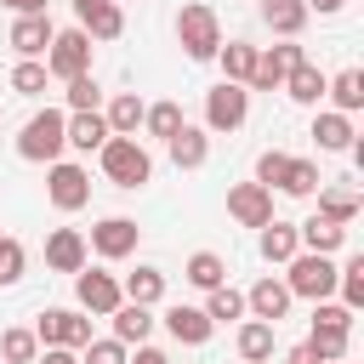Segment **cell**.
I'll return each mask as SVG.
<instances>
[{
    "mask_svg": "<svg viewBox=\"0 0 364 364\" xmlns=\"http://www.w3.org/2000/svg\"><path fill=\"white\" fill-rule=\"evenodd\" d=\"M108 136H114V131H108V119H102V114H68V142H74V148H85V154H91V148H102Z\"/></svg>",
    "mask_w": 364,
    "mask_h": 364,
    "instance_id": "cell-31",
    "label": "cell"
},
{
    "mask_svg": "<svg viewBox=\"0 0 364 364\" xmlns=\"http://www.w3.org/2000/svg\"><path fill=\"white\" fill-rule=\"evenodd\" d=\"M284 165H290V154H279V148H267V154L256 159V182H262V188L273 193V188L284 182Z\"/></svg>",
    "mask_w": 364,
    "mask_h": 364,
    "instance_id": "cell-40",
    "label": "cell"
},
{
    "mask_svg": "<svg viewBox=\"0 0 364 364\" xmlns=\"http://www.w3.org/2000/svg\"><path fill=\"white\" fill-rule=\"evenodd\" d=\"M142 125H148V136H165V142H171V136L182 131V108H176V102H154V108L142 114Z\"/></svg>",
    "mask_w": 364,
    "mask_h": 364,
    "instance_id": "cell-37",
    "label": "cell"
},
{
    "mask_svg": "<svg viewBox=\"0 0 364 364\" xmlns=\"http://www.w3.org/2000/svg\"><path fill=\"white\" fill-rule=\"evenodd\" d=\"M228 216L239 228H267L273 222V193L262 182H239V188H228Z\"/></svg>",
    "mask_w": 364,
    "mask_h": 364,
    "instance_id": "cell-8",
    "label": "cell"
},
{
    "mask_svg": "<svg viewBox=\"0 0 364 364\" xmlns=\"http://www.w3.org/2000/svg\"><path fill=\"white\" fill-rule=\"evenodd\" d=\"M318 182H324V176H318V165H313V159H290L279 188H284L290 199H307V193H318Z\"/></svg>",
    "mask_w": 364,
    "mask_h": 364,
    "instance_id": "cell-33",
    "label": "cell"
},
{
    "mask_svg": "<svg viewBox=\"0 0 364 364\" xmlns=\"http://www.w3.org/2000/svg\"><path fill=\"white\" fill-rule=\"evenodd\" d=\"M136 239H142V228H136L131 216H102V222L91 228V245H85V250H97V256L119 262V256H131V250H136Z\"/></svg>",
    "mask_w": 364,
    "mask_h": 364,
    "instance_id": "cell-9",
    "label": "cell"
},
{
    "mask_svg": "<svg viewBox=\"0 0 364 364\" xmlns=\"http://www.w3.org/2000/svg\"><path fill=\"white\" fill-rule=\"evenodd\" d=\"M313 136H318L324 154H347V148H353V119H347V114H318V119H313Z\"/></svg>",
    "mask_w": 364,
    "mask_h": 364,
    "instance_id": "cell-26",
    "label": "cell"
},
{
    "mask_svg": "<svg viewBox=\"0 0 364 364\" xmlns=\"http://www.w3.org/2000/svg\"><path fill=\"white\" fill-rule=\"evenodd\" d=\"M318 216L336 222V228H347L358 216V188H318Z\"/></svg>",
    "mask_w": 364,
    "mask_h": 364,
    "instance_id": "cell-27",
    "label": "cell"
},
{
    "mask_svg": "<svg viewBox=\"0 0 364 364\" xmlns=\"http://www.w3.org/2000/svg\"><path fill=\"white\" fill-rule=\"evenodd\" d=\"M17 17H46V0H6Z\"/></svg>",
    "mask_w": 364,
    "mask_h": 364,
    "instance_id": "cell-45",
    "label": "cell"
},
{
    "mask_svg": "<svg viewBox=\"0 0 364 364\" xmlns=\"http://www.w3.org/2000/svg\"><path fill=\"white\" fill-rule=\"evenodd\" d=\"M301 63V46H267V51H256V74H250V85L245 91H279L284 85V74Z\"/></svg>",
    "mask_w": 364,
    "mask_h": 364,
    "instance_id": "cell-11",
    "label": "cell"
},
{
    "mask_svg": "<svg viewBox=\"0 0 364 364\" xmlns=\"http://www.w3.org/2000/svg\"><path fill=\"white\" fill-rule=\"evenodd\" d=\"M165 148H171V165H176V171H199V165H205V154H210V136H205L199 125H182Z\"/></svg>",
    "mask_w": 364,
    "mask_h": 364,
    "instance_id": "cell-17",
    "label": "cell"
},
{
    "mask_svg": "<svg viewBox=\"0 0 364 364\" xmlns=\"http://www.w3.org/2000/svg\"><path fill=\"white\" fill-rule=\"evenodd\" d=\"M273 341H279V324H262V318L239 324V358L245 364H267L273 358Z\"/></svg>",
    "mask_w": 364,
    "mask_h": 364,
    "instance_id": "cell-19",
    "label": "cell"
},
{
    "mask_svg": "<svg viewBox=\"0 0 364 364\" xmlns=\"http://www.w3.org/2000/svg\"><path fill=\"white\" fill-rule=\"evenodd\" d=\"M284 290H290V296H307V301H330V296H336V262H330V256H313V250H296Z\"/></svg>",
    "mask_w": 364,
    "mask_h": 364,
    "instance_id": "cell-4",
    "label": "cell"
},
{
    "mask_svg": "<svg viewBox=\"0 0 364 364\" xmlns=\"http://www.w3.org/2000/svg\"><path fill=\"white\" fill-rule=\"evenodd\" d=\"M97 154H102V171H108L114 188H142L154 176V159H148V148L136 136H108Z\"/></svg>",
    "mask_w": 364,
    "mask_h": 364,
    "instance_id": "cell-3",
    "label": "cell"
},
{
    "mask_svg": "<svg viewBox=\"0 0 364 364\" xmlns=\"http://www.w3.org/2000/svg\"><path fill=\"white\" fill-rule=\"evenodd\" d=\"M296 250H301V239H296L290 222H267V228H262V256H267V262H290Z\"/></svg>",
    "mask_w": 364,
    "mask_h": 364,
    "instance_id": "cell-32",
    "label": "cell"
},
{
    "mask_svg": "<svg viewBox=\"0 0 364 364\" xmlns=\"http://www.w3.org/2000/svg\"><path fill=\"white\" fill-rule=\"evenodd\" d=\"M324 85H330V80H324V74H318V68H313L307 57H301V63H296V68L284 74V91H290L296 102H318V97H324Z\"/></svg>",
    "mask_w": 364,
    "mask_h": 364,
    "instance_id": "cell-29",
    "label": "cell"
},
{
    "mask_svg": "<svg viewBox=\"0 0 364 364\" xmlns=\"http://www.w3.org/2000/svg\"><path fill=\"white\" fill-rule=\"evenodd\" d=\"M108 318H114V341H119V347H131V341L142 347V341H148V330H154V313H148V307H136V301H119Z\"/></svg>",
    "mask_w": 364,
    "mask_h": 364,
    "instance_id": "cell-18",
    "label": "cell"
},
{
    "mask_svg": "<svg viewBox=\"0 0 364 364\" xmlns=\"http://www.w3.org/2000/svg\"><path fill=\"white\" fill-rule=\"evenodd\" d=\"M46 267L80 273V267H85V233H80V228H57V233L46 239Z\"/></svg>",
    "mask_w": 364,
    "mask_h": 364,
    "instance_id": "cell-15",
    "label": "cell"
},
{
    "mask_svg": "<svg viewBox=\"0 0 364 364\" xmlns=\"http://www.w3.org/2000/svg\"><path fill=\"white\" fill-rule=\"evenodd\" d=\"M262 23H267L279 40H296L301 23H307V6H301V0H262Z\"/></svg>",
    "mask_w": 364,
    "mask_h": 364,
    "instance_id": "cell-20",
    "label": "cell"
},
{
    "mask_svg": "<svg viewBox=\"0 0 364 364\" xmlns=\"http://www.w3.org/2000/svg\"><path fill=\"white\" fill-rule=\"evenodd\" d=\"M341 364H347V358H341Z\"/></svg>",
    "mask_w": 364,
    "mask_h": 364,
    "instance_id": "cell-50",
    "label": "cell"
},
{
    "mask_svg": "<svg viewBox=\"0 0 364 364\" xmlns=\"http://www.w3.org/2000/svg\"><path fill=\"white\" fill-rule=\"evenodd\" d=\"M11 91L17 97H40L46 91V63H17L11 68Z\"/></svg>",
    "mask_w": 364,
    "mask_h": 364,
    "instance_id": "cell-38",
    "label": "cell"
},
{
    "mask_svg": "<svg viewBox=\"0 0 364 364\" xmlns=\"http://www.w3.org/2000/svg\"><path fill=\"white\" fill-rule=\"evenodd\" d=\"M34 341L40 347H85L91 341V318L74 313V307H46L40 324H34Z\"/></svg>",
    "mask_w": 364,
    "mask_h": 364,
    "instance_id": "cell-6",
    "label": "cell"
},
{
    "mask_svg": "<svg viewBox=\"0 0 364 364\" xmlns=\"http://www.w3.org/2000/svg\"><path fill=\"white\" fill-rule=\"evenodd\" d=\"M313 353V364H341L347 358V330H330V324H313V336L301 341Z\"/></svg>",
    "mask_w": 364,
    "mask_h": 364,
    "instance_id": "cell-28",
    "label": "cell"
},
{
    "mask_svg": "<svg viewBox=\"0 0 364 364\" xmlns=\"http://www.w3.org/2000/svg\"><path fill=\"white\" fill-rule=\"evenodd\" d=\"M136 364H171V358H165L159 347H136Z\"/></svg>",
    "mask_w": 364,
    "mask_h": 364,
    "instance_id": "cell-47",
    "label": "cell"
},
{
    "mask_svg": "<svg viewBox=\"0 0 364 364\" xmlns=\"http://www.w3.org/2000/svg\"><path fill=\"white\" fill-rule=\"evenodd\" d=\"M205 318H210V324H233V318H245V296L228 290V284H216L210 301H205Z\"/></svg>",
    "mask_w": 364,
    "mask_h": 364,
    "instance_id": "cell-35",
    "label": "cell"
},
{
    "mask_svg": "<svg viewBox=\"0 0 364 364\" xmlns=\"http://www.w3.org/2000/svg\"><path fill=\"white\" fill-rule=\"evenodd\" d=\"M313 324H330V330H353V313L341 301H313Z\"/></svg>",
    "mask_w": 364,
    "mask_h": 364,
    "instance_id": "cell-43",
    "label": "cell"
},
{
    "mask_svg": "<svg viewBox=\"0 0 364 364\" xmlns=\"http://www.w3.org/2000/svg\"><path fill=\"white\" fill-rule=\"evenodd\" d=\"M80 364H125V347H119L114 336H108V341H85Z\"/></svg>",
    "mask_w": 364,
    "mask_h": 364,
    "instance_id": "cell-42",
    "label": "cell"
},
{
    "mask_svg": "<svg viewBox=\"0 0 364 364\" xmlns=\"http://www.w3.org/2000/svg\"><path fill=\"white\" fill-rule=\"evenodd\" d=\"M176 40H182V51H188L193 63H210V57L222 51V23H216V11H210L205 0H188V6L176 11Z\"/></svg>",
    "mask_w": 364,
    "mask_h": 364,
    "instance_id": "cell-1",
    "label": "cell"
},
{
    "mask_svg": "<svg viewBox=\"0 0 364 364\" xmlns=\"http://www.w3.org/2000/svg\"><path fill=\"white\" fill-rule=\"evenodd\" d=\"M324 91L336 97V114H358V108H364V74H358V68H341Z\"/></svg>",
    "mask_w": 364,
    "mask_h": 364,
    "instance_id": "cell-30",
    "label": "cell"
},
{
    "mask_svg": "<svg viewBox=\"0 0 364 364\" xmlns=\"http://www.w3.org/2000/svg\"><path fill=\"white\" fill-rule=\"evenodd\" d=\"M222 279H228V267H222V256H216V250H193V256H188V284L216 290Z\"/></svg>",
    "mask_w": 364,
    "mask_h": 364,
    "instance_id": "cell-34",
    "label": "cell"
},
{
    "mask_svg": "<svg viewBox=\"0 0 364 364\" xmlns=\"http://www.w3.org/2000/svg\"><path fill=\"white\" fill-rule=\"evenodd\" d=\"M46 199L57 205V210H80L85 199H91V176L80 171V165H51V182H46Z\"/></svg>",
    "mask_w": 364,
    "mask_h": 364,
    "instance_id": "cell-12",
    "label": "cell"
},
{
    "mask_svg": "<svg viewBox=\"0 0 364 364\" xmlns=\"http://www.w3.org/2000/svg\"><path fill=\"white\" fill-rule=\"evenodd\" d=\"M165 330H171L182 347H205L216 324L205 318V307H188V301H176V307H165Z\"/></svg>",
    "mask_w": 364,
    "mask_h": 364,
    "instance_id": "cell-14",
    "label": "cell"
},
{
    "mask_svg": "<svg viewBox=\"0 0 364 364\" xmlns=\"http://www.w3.org/2000/svg\"><path fill=\"white\" fill-rule=\"evenodd\" d=\"M34 364H80V353H74V347H46Z\"/></svg>",
    "mask_w": 364,
    "mask_h": 364,
    "instance_id": "cell-44",
    "label": "cell"
},
{
    "mask_svg": "<svg viewBox=\"0 0 364 364\" xmlns=\"http://www.w3.org/2000/svg\"><path fill=\"white\" fill-rule=\"evenodd\" d=\"M23 279V245L0 233V284H17Z\"/></svg>",
    "mask_w": 364,
    "mask_h": 364,
    "instance_id": "cell-41",
    "label": "cell"
},
{
    "mask_svg": "<svg viewBox=\"0 0 364 364\" xmlns=\"http://www.w3.org/2000/svg\"><path fill=\"white\" fill-rule=\"evenodd\" d=\"M284 364H313V353H307V347H290V358H284Z\"/></svg>",
    "mask_w": 364,
    "mask_h": 364,
    "instance_id": "cell-48",
    "label": "cell"
},
{
    "mask_svg": "<svg viewBox=\"0 0 364 364\" xmlns=\"http://www.w3.org/2000/svg\"><path fill=\"white\" fill-rule=\"evenodd\" d=\"M51 34H57L51 17H17V23H11V46L23 51V63L46 57V51H51Z\"/></svg>",
    "mask_w": 364,
    "mask_h": 364,
    "instance_id": "cell-16",
    "label": "cell"
},
{
    "mask_svg": "<svg viewBox=\"0 0 364 364\" xmlns=\"http://www.w3.org/2000/svg\"><path fill=\"white\" fill-rule=\"evenodd\" d=\"M142 114H148V108H142V97H136V91H119V97L108 102V114H102V119H108V131H114V136H136Z\"/></svg>",
    "mask_w": 364,
    "mask_h": 364,
    "instance_id": "cell-23",
    "label": "cell"
},
{
    "mask_svg": "<svg viewBox=\"0 0 364 364\" xmlns=\"http://www.w3.org/2000/svg\"><path fill=\"white\" fill-rule=\"evenodd\" d=\"M63 148H68V114H57V108L34 114V119L23 125V136H17V154L34 159V165H57Z\"/></svg>",
    "mask_w": 364,
    "mask_h": 364,
    "instance_id": "cell-2",
    "label": "cell"
},
{
    "mask_svg": "<svg viewBox=\"0 0 364 364\" xmlns=\"http://www.w3.org/2000/svg\"><path fill=\"white\" fill-rule=\"evenodd\" d=\"M34 358H40L34 330H6L0 336V364H34Z\"/></svg>",
    "mask_w": 364,
    "mask_h": 364,
    "instance_id": "cell-36",
    "label": "cell"
},
{
    "mask_svg": "<svg viewBox=\"0 0 364 364\" xmlns=\"http://www.w3.org/2000/svg\"><path fill=\"white\" fill-rule=\"evenodd\" d=\"M91 6H102V0H74V17H85Z\"/></svg>",
    "mask_w": 364,
    "mask_h": 364,
    "instance_id": "cell-49",
    "label": "cell"
},
{
    "mask_svg": "<svg viewBox=\"0 0 364 364\" xmlns=\"http://www.w3.org/2000/svg\"><path fill=\"white\" fill-rule=\"evenodd\" d=\"M296 239L313 250V256H330V250H341V239H347V228H336V222H324V216H307L301 228H296Z\"/></svg>",
    "mask_w": 364,
    "mask_h": 364,
    "instance_id": "cell-24",
    "label": "cell"
},
{
    "mask_svg": "<svg viewBox=\"0 0 364 364\" xmlns=\"http://www.w3.org/2000/svg\"><path fill=\"white\" fill-rule=\"evenodd\" d=\"M80 28H85L91 40H119V34H125V11H119L114 0H102V6H91V11L80 17Z\"/></svg>",
    "mask_w": 364,
    "mask_h": 364,
    "instance_id": "cell-25",
    "label": "cell"
},
{
    "mask_svg": "<svg viewBox=\"0 0 364 364\" xmlns=\"http://www.w3.org/2000/svg\"><path fill=\"white\" fill-rule=\"evenodd\" d=\"M216 57H222V80H228V85H250V74H256V46L228 40Z\"/></svg>",
    "mask_w": 364,
    "mask_h": 364,
    "instance_id": "cell-22",
    "label": "cell"
},
{
    "mask_svg": "<svg viewBox=\"0 0 364 364\" xmlns=\"http://www.w3.org/2000/svg\"><path fill=\"white\" fill-rule=\"evenodd\" d=\"M119 296L136 301V307H154V301H165V273L159 267H136V273H125Z\"/></svg>",
    "mask_w": 364,
    "mask_h": 364,
    "instance_id": "cell-21",
    "label": "cell"
},
{
    "mask_svg": "<svg viewBox=\"0 0 364 364\" xmlns=\"http://www.w3.org/2000/svg\"><path fill=\"white\" fill-rule=\"evenodd\" d=\"M245 313L262 318V324H279V318L290 313V290H284V279H256L250 296H245Z\"/></svg>",
    "mask_w": 364,
    "mask_h": 364,
    "instance_id": "cell-13",
    "label": "cell"
},
{
    "mask_svg": "<svg viewBox=\"0 0 364 364\" xmlns=\"http://www.w3.org/2000/svg\"><path fill=\"white\" fill-rule=\"evenodd\" d=\"M46 74H57V80H80V74H91V34H85V28H63V34H51Z\"/></svg>",
    "mask_w": 364,
    "mask_h": 364,
    "instance_id": "cell-5",
    "label": "cell"
},
{
    "mask_svg": "<svg viewBox=\"0 0 364 364\" xmlns=\"http://www.w3.org/2000/svg\"><path fill=\"white\" fill-rule=\"evenodd\" d=\"M245 114H250V91L245 85H216V91H205V125L210 131H239L245 125Z\"/></svg>",
    "mask_w": 364,
    "mask_h": 364,
    "instance_id": "cell-7",
    "label": "cell"
},
{
    "mask_svg": "<svg viewBox=\"0 0 364 364\" xmlns=\"http://www.w3.org/2000/svg\"><path fill=\"white\" fill-rule=\"evenodd\" d=\"M307 11H318V17H330V11H341V0H301Z\"/></svg>",
    "mask_w": 364,
    "mask_h": 364,
    "instance_id": "cell-46",
    "label": "cell"
},
{
    "mask_svg": "<svg viewBox=\"0 0 364 364\" xmlns=\"http://www.w3.org/2000/svg\"><path fill=\"white\" fill-rule=\"evenodd\" d=\"M74 290H80V307H85V313H97V318H108V313L125 301V296H119V279H114V273H102V267H91V273L80 267V273H74Z\"/></svg>",
    "mask_w": 364,
    "mask_h": 364,
    "instance_id": "cell-10",
    "label": "cell"
},
{
    "mask_svg": "<svg viewBox=\"0 0 364 364\" xmlns=\"http://www.w3.org/2000/svg\"><path fill=\"white\" fill-rule=\"evenodd\" d=\"M97 97H102V85H97L91 74L68 80V108H74V114H97Z\"/></svg>",
    "mask_w": 364,
    "mask_h": 364,
    "instance_id": "cell-39",
    "label": "cell"
}]
</instances>
